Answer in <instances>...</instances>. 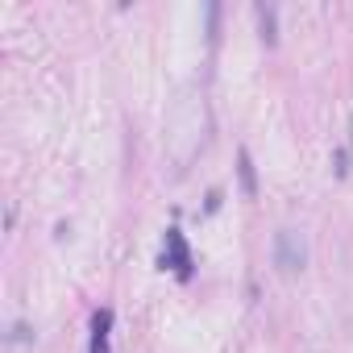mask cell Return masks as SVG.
<instances>
[{
    "label": "cell",
    "instance_id": "cell-6",
    "mask_svg": "<svg viewBox=\"0 0 353 353\" xmlns=\"http://www.w3.org/2000/svg\"><path fill=\"white\" fill-rule=\"evenodd\" d=\"M9 341H13V345H26V341H34V328H30L26 320H17V324H13V332H9Z\"/></svg>",
    "mask_w": 353,
    "mask_h": 353
},
{
    "label": "cell",
    "instance_id": "cell-1",
    "mask_svg": "<svg viewBox=\"0 0 353 353\" xmlns=\"http://www.w3.org/2000/svg\"><path fill=\"white\" fill-rule=\"evenodd\" d=\"M270 254H274V270H279L283 279H295V274H303V266H307V237H303L299 229H279Z\"/></svg>",
    "mask_w": 353,
    "mask_h": 353
},
{
    "label": "cell",
    "instance_id": "cell-5",
    "mask_svg": "<svg viewBox=\"0 0 353 353\" xmlns=\"http://www.w3.org/2000/svg\"><path fill=\"white\" fill-rule=\"evenodd\" d=\"M237 174H241V192L254 200V196H258V170H254L250 150H241V154H237Z\"/></svg>",
    "mask_w": 353,
    "mask_h": 353
},
{
    "label": "cell",
    "instance_id": "cell-8",
    "mask_svg": "<svg viewBox=\"0 0 353 353\" xmlns=\"http://www.w3.org/2000/svg\"><path fill=\"white\" fill-rule=\"evenodd\" d=\"M349 145H353V121H349Z\"/></svg>",
    "mask_w": 353,
    "mask_h": 353
},
{
    "label": "cell",
    "instance_id": "cell-2",
    "mask_svg": "<svg viewBox=\"0 0 353 353\" xmlns=\"http://www.w3.org/2000/svg\"><path fill=\"white\" fill-rule=\"evenodd\" d=\"M158 266H162V270L170 266L183 283L192 279V266H196V262H192V250H188V241H183V233H179V229H166V250H162Z\"/></svg>",
    "mask_w": 353,
    "mask_h": 353
},
{
    "label": "cell",
    "instance_id": "cell-7",
    "mask_svg": "<svg viewBox=\"0 0 353 353\" xmlns=\"http://www.w3.org/2000/svg\"><path fill=\"white\" fill-rule=\"evenodd\" d=\"M332 170L341 174V179H345V174H349V154H345V150H341V154L332 158Z\"/></svg>",
    "mask_w": 353,
    "mask_h": 353
},
{
    "label": "cell",
    "instance_id": "cell-3",
    "mask_svg": "<svg viewBox=\"0 0 353 353\" xmlns=\"http://www.w3.org/2000/svg\"><path fill=\"white\" fill-rule=\"evenodd\" d=\"M108 336H112V307H96V312H92V341H88V353H112V349H108Z\"/></svg>",
    "mask_w": 353,
    "mask_h": 353
},
{
    "label": "cell",
    "instance_id": "cell-4",
    "mask_svg": "<svg viewBox=\"0 0 353 353\" xmlns=\"http://www.w3.org/2000/svg\"><path fill=\"white\" fill-rule=\"evenodd\" d=\"M254 17H258V34H262V42L274 46V42H279V13H274V5H254Z\"/></svg>",
    "mask_w": 353,
    "mask_h": 353
}]
</instances>
